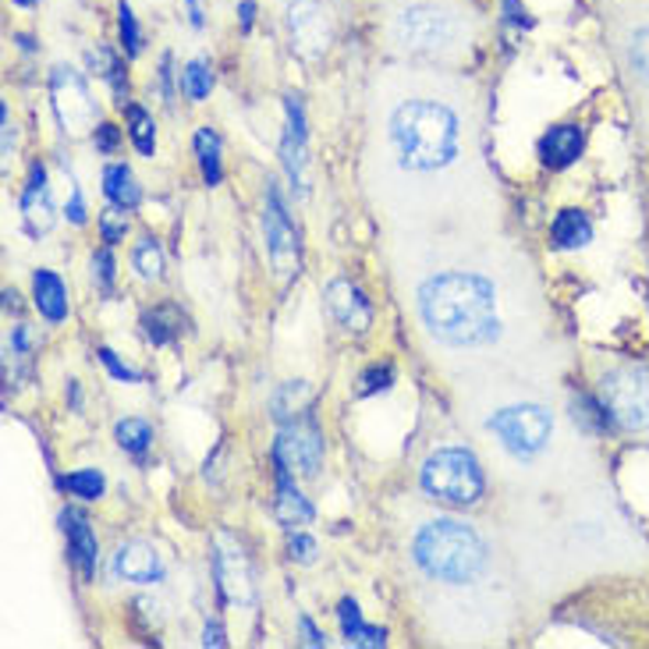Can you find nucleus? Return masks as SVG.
I'll list each match as a JSON object with an SVG mask.
<instances>
[{
	"label": "nucleus",
	"mask_w": 649,
	"mask_h": 649,
	"mask_svg": "<svg viewBox=\"0 0 649 649\" xmlns=\"http://www.w3.org/2000/svg\"><path fill=\"white\" fill-rule=\"evenodd\" d=\"M114 575L132 585H153L164 579V561L150 543H124L114 553Z\"/></svg>",
	"instance_id": "nucleus-16"
},
{
	"label": "nucleus",
	"mask_w": 649,
	"mask_h": 649,
	"mask_svg": "<svg viewBox=\"0 0 649 649\" xmlns=\"http://www.w3.org/2000/svg\"><path fill=\"white\" fill-rule=\"evenodd\" d=\"M57 220V206L51 196V182H46V167L33 164V174H29V185L22 193V224L25 231L40 239V234H51Z\"/></svg>",
	"instance_id": "nucleus-12"
},
{
	"label": "nucleus",
	"mask_w": 649,
	"mask_h": 649,
	"mask_svg": "<svg viewBox=\"0 0 649 649\" xmlns=\"http://www.w3.org/2000/svg\"><path fill=\"white\" fill-rule=\"evenodd\" d=\"M103 78L110 82V92H114V103H118V107H129V75H124L121 61H114V65H110V72H107Z\"/></svg>",
	"instance_id": "nucleus-37"
},
{
	"label": "nucleus",
	"mask_w": 649,
	"mask_h": 649,
	"mask_svg": "<svg viewBox=\"0 0 649 649\" xmlns=\"http://www.w3.org/2000/svg\"><path fill=\"white\" fill-rule=\"evenodd\" d=\"M391 384H394V370H391V366H373V370L362 373V380H359V394H362V398H370V394L387 391Z\"/></svg>",
	"instance_id": "nucleus-36"
},
{
	"label": "nucleus",
	"mask_w": 649,
	"mask_h": 649,
	"mask_svg": "<svg viewBox=\"0 0 649 649\" xmlns=\"http://www.w3.org/2000/svg\"><path fill=\"white\" fill-rule=\"evenodd\" d=\"M92 139H97V150H100V153H114V150H118V142H121V132L114 129V124H107V121H103Z\"/></svg>",
	"instance_id": "nucleus-39"
},
{
	"label": "nucleus",
	"mask_w": 649,
	"mask_h": 649,
	"mask_svg": "<svg viewBox=\"0 0 649 649\" xmlns=\"http://www.w3.org/2000/svg\"><path fill=\"white\" fill-rule=\"evenodd\" d=\"M132 266L142 280H156L164 274V252L156 239H139L135 252H132Z\"/></svg>",
	"instance_id": "nucleus-29"
},
{
	"label": "nucleus",
	"mask_w": 649,
	"mask_h": 649,
	"mask_svg": "<svg viewBox=\"0 0 649 649\" xmlns=\"http://www.w3.org/2000/svg\"><path fill=\"white\" fill-rule=\"evenodd\" d=\"M213 575L217 590L228 604H252V568L245 550L231 536H217L213 543Z\"/></svg>",
	"instance_id": "nucleus-11"
},
{
	"label": "nucleus",
	"mask_w": 649,
	"mask_h": 649,
	"mask_svg": "<svg viewBox=\"0 0 649 649\" xmlns=\"http://www.w3.org/2000/svg\"><path fill=\"white\" fill-rule=\"evenodd\" d=\"M61 529H65V540H68L72 568L82 575V582H92L97 561H100V543H97V532L89 529V518L78 512H61Z\"/></svg>",
	"instance_id": "nucleus-13"
},
{
	"label": "nucleus",
	"mask_w": 649,
	"mask_h": 649,
	"mask_svg": "<svg viewBox=\"0 0 649 649\" xmlns=\"http://www.w3.org/2000/svg\"><path fill=\"white\" fill-rule=\"evenodd\" d=\"M263 231H266V252H271L274 271L292 277L298 274V231L284 210L277 185L266 188V210H263Z\"/></svg>",
	"instance_id": "nucleus-10"
},
{
	"label": "nucleus",
	"mask_w": 649,
	"mask_h": 649,
	"mask_svg": "<svg viewBox=\"0 0 649 649\" xmlns=\"http://www.w3.org/2000/svg\"><path fill=\"white\" fill-rule=\"evenodd\" d=\"M490 430L501 437V444L512 454L532 458L550 444L553 419L540 405H512V408H501L497 416L490 419Z\"/></svg>",
	"instance_id": "nucleus-5"
},
{
	"label": "nucleus",
	"mask_w": 649,
	"mask_h": 649,
	"mask_svg": "<svg viewBox=\"0 0 649 649\" xmlns=\"http://www.w3.org/2000/svg\"><path fill=\"white\" fill-rule=\"evenodd\" d=\"M202 646H228L224 628H220V625H206V631H202Z\"/></svg>",
	"instance_id": "nucleus-42"
},
{
	"label": "nucleus",
	"mask_w": 649,
	"mask_h": 649,
	"mask_svg": "<svg viewBox=\"0 0 649 649\" xmlns=\"http://www.w3.org/2000/svg\"><path fill=\"white\" fill-rule=\"evenodd\" d=\"M411 553H416V561L426 575L451 582V585L476 582L486 572V547L480 540V532L458 518L426 521L416 532Z\"/></svg>",
	"instance_id": "nucleus-3"
},
{
	"label": "nucleus",
	"mask_w": 649,
	"mask_h": 649,
	"mask_svg": "<svg viewBox=\"0 0 649 649\" xmlns=\"http://www.w3.org/2000/svg\"><path fill=\"white\" fill-rule=\"evenodd\" d=\"M394 36L402 46L416 54H433L440 46H448L454 40V22L448 11L437 8H405L394 22Z\"/></svg>",
	"instance_id": "nucleus-8"
},
{
	"label": "nucleus",
	"mask_w": 649,
	"mask_h": 649,
	"mask_svg": "<svg viewBox=\"0 0 649 649\" xmlns=\"http://www.w3.org/2000/svg\"><path fill=\"white\" fill-rule=\"evenodd\" d=\"M323 298H327L330 316H334L341 327H348V330H366L370 327L373 309L366 302V295H362L352 280H330Z\"/></svg>",
	"instance_id": "nucleus-15"
},
{
	"label": "nucleus",
	"mask_w": 649,
	"mask_h": 649,
	"mask_svg": "<svg viewBox=\"0 0 649 649\" xmlns=\"http://www.w3.org/2000/svg\"><path fill=\"white\" fill-rule=\"evenodd\" d=\"M610 419L625 430H649V370H614L600 384Z\"/></svg>",
	"instance_id": "nucleus-6"
},
{
	"label": "nucleus",
	"mask_w": 649,
	"mask_h": 649,
	"mask_svg": "<svg viewBox=\"0 0 649 649\" xmlns=\"http://www.w3.org/2000/svg\"><path fill=\"white\" fill-rule=\"evenodd\" d=\"M419 312L430 334L454 348L490 344L501 334L497 292L476 274H437L419 288Z\"/></svg>",
	"instance_id": "nucleus-1"
},
{
	"label": "nucleus",
	"mask_w": 649,
	"mask_h": 649,
	"mask_svg": "<svg viewBox=\"0 0 649 649\" xmlns=\"http://www.w3.org/2000/svg\"><path fill=\"white\" fill-rule=\"evenodd\" d=\"M288 25H292L295 46H298V51H302L306 57L323 54V46H327V40H330V25H327V19H323L320 8L309 4V0H298V4H292Z\"/></svg>",
	"instance_id": "nucleus-17"
},
{
	"label": "nucleus",
	"mask_w": 649,
	"mask_h": 649,
	"mask_svg": "<svg viewBox=\"0 0 649 649\" xmlns=\"http://www.w3.org/2000/svg\"><path fill=\"white\" fill-rule=\"evenodd\" d=\"M419 483H422L426 494H430L433 501H440V504H448V508H469V504H476L483 497V490H486L480 458L472 451H465V448L433 451L422 462Z\"/></svg>",
	"instance_id": "nucleus-4"
},
{
	"label": "nucleus",
	"mask_w": 649,
	"mask_h": 649,
	"mask_svg": "<svg viewBox=\"0 0 649 649\" xmlns=\"http://www.w3.org/2000/svg\"><path fill=\"white\" fill-rule=\"evenodd\" d=\"M68 220L75 228L86 224V199H82V188L72 182V202H68Z\"/></svg>",
	"instance_id": "nucleus-40"
},
{
	"label": "nucleus",
	"mask_w": 649,
	"mask_h": 649,
	"mask_svg": "<svg viewBox=\"0 0 649 649\" xmlns=\"http://www.w3.org/2000/svg\"><path fill=\"white\" fill-rule=\"evenodd\" d=\"M298 628H302V636H306V646H312V649L327 646V636H323V631H316V625L309 622V617H298Z\"/></svg>",
	"instance_id": "nucleus-41"
},
{
	"label": "nucleus",
	"mask_w": 649,
	"mask_h": 649,
	"mask_svg": "<svg viewBox=\"0 0 649 649\" xmlns=\"http://www.w3.org/2000/svg\"><path fill=\"white\" fill-rule=\"evenodd\" d=\"M391 139L398 161L408 170H440L458 156L454 110L433 100H408L394 110Z\"/></svg>",
	"instance_id": "nucleus-2"
},
{
	"label": "nucleus",
	"mask_w": 649,
	"mask_h": 649,
	"mask_svg": "<svg viewBox=\"0 0 649 649\" xmlns=\"http://www.w3.org/2000/svg\"><path fill=\"white\" fill-rule=\"evenodd\" d=\"M338 622H341V636H344L348 646H370V649H380V646L387 642V631H384V628H373V625L362 622L355 600H341Z\"/></svg>",
	"instance_id": "nucleus-21"
},
{
	"label": "nucleus",
	"mask_w": 649,
	"mask_h": 649,
	"mask_svg": "<svg viewBox=\"0 0 649 649\" xmlns=\"http://www.w3.org/2000/svg\"><path fill=\"white\" fill-rule=\"evenodd\" d=\"M61 490H68L72 497H82V501H100L107 480L100 469H82V472H72V476H61L57 480Z\"/></svg>",
	"instance_id": "nucleus-27"
},
{
	"label": "nucleus",
	"mask_w": 649,
	"mask_h": 649,
	"mask_svg": "<svg viewBox=\"0 0 649 649\" xmlns=\"http://www.w3.org/2000/svg\"><path fill=\"white\" fill-rule=\"evenodd\" d=\"M14 4H19V8H33L36 0H14Z\"/></svg>",
	"instance_id": "nucleus-46"
},
{
	"label": "nucleus",
	"mask_w": 649,
	"mask_h": 649,
	"mask_svg": "<svg viewBox=\"0 0 649 649\" xmlns=\"http://www.w3.org/2000/svg\"><path fill=\"white\" fill-rule=\"evenodd\" d=\"M277 469V504H274V515L284 529H298V526H309L312 521V504L302 497V490H298L292 469L284 462H274Z\"/></svg>",
	"instance_id": "nucleus-18"
},
{
	"label": "nucleus",
	"mask_w": 649,
	"mask_h": 649,
	"mask_svg": "<svg viewBox=\"0 0 649 649\" xmlns=\"http://www.w3.org/2000/svg\"><path fill=\"white\" fill-rule=\"evenodd\" d=\"M114 440L121 451L129 454H146L153 448V426L146 419H121L114 426Z\"/></svg>",
	"instance_id": "nucleus-25"
},
{
	"label": "nucleus",
	"mask_w": 649,
	"mask_h": 649,
	"mask_svg": "<svg viewBox=\"0 0 649 649\" xmlns=\"http://www.w3.org/2000/svg\"><path fill=\"white\" fill-rule=\"evenodd\" d=\"M582 156V132L575 124H558L540 139V161L553 170H561L568 164H575Z\"/></svg>",
	"instance_id": "nucleus-19"
},
{
	"label": "nucleus",
	"mask_w": 649,
	"mask_h": 649,
	"mask_svg": "<svg viewBox=\"0 0 649 649\" xmlns=\"http://www.w3.org/2000/svg\"><path fill=\"white\" fill-rule=\"evenodd\" d=\"M103 196L110 199V206H121V210H135V206L142 202V188H139L129 164H107Z\"/></svg>",
	"instance_id": "nucleus-22"
},
{
	"label": "nucleus",
	"mask_w": 649,
	"mask_h": 649,
	"mask_svg": "<svg viewBox=\"0 0 649 649\" xmlns=\"http://www.w3.org/2000/svg\"><path fill=\"white\" fill-rule=\"evenodd\" d=\"M288 553L295 561H302V564H312L316 561V540L312 536H302V532H295L292 540H288Z\"/></svg>",
	"instance_id": "nucleus-38"
},
{
	"label": "nucleus",
	"mask_w": 649,
	"mask_h": 649,
	"mask_svg": "<svg viewBox=\"0 0 649 649\" xmlns=\"http://www.w3.org/2000/svg\"><path fill=\"white\" fill-rule=\"evenodd\" d=\"M274 462H284L292 472L298 469L302 476H316L323 465V433L316 430L312 419H292L274 440Z\"/></svg>",
	"instance_id": "nucleus-9"
},
{
	"label": "nucleus",
	"mask_w": 649,
	"mask_h": 649,
	"mask_svg": "<svg viewBox=\"0 0 649 649\" xmlns=\"http://www.w3.org/2000/svg\"><path fill=\"white\" fill-rule=\"evenodd\" d=\"M118 25H121L124 54H129V57H139V51H142V33H139V22H135V14H132V8H129V0H121V8H118Z\"/></svg>",
	"instance_id": "nucleus-30"
},
{
	"label": "nucleus",
	"mask_w": 649,
	"mask_h": 649,
	"mask_svg": "<svg viewBox=\"0 0 649 649\" xmlns=\"http://www.w3.org/2000/svg\"><path fill=\"white\" fill-rule=\"evenodd\" d=\"M628 57H631V68L649 82V25L636 29V36H631V46H628Z\"/></svg>",
	"instance_id": "nucleus-34"
},
{
	"label": "nucleus",
	"mask_w": 649,
	"mask_h": 649,
	"mask_svg": "<svg viewBox=\"0 0 649 649\" xmlns=\"http://www.w3.org/2000/svg\"><path fill=\"white\" fill-rule=\"evenodd\" d=\"M284 110H288V129L280 139V161L292 178V188L306 193V114L295 97L284 100Z\"/></svg>",
	"instance_id": "nucleus-14"
},
{
	"label": "nucleus",
	"mask_w": 649,
	"mask_h": 649,
	"mask_svg": "<svg viewBox=\"0 0 649 649\" xmlns=\"http://www.w3.org/2000/svg\"><path fill=\"white\" fill-rule=\"evenodd\" d=\"M196 156H199V170L206 185H220L224 178V164H220V135L213 129H199L196 132Z\"/></svg>",
	"instance_id": "nucleus-24"
},
{
	"label": "nucleus",
	"mask_w": 649,
	"mask_h": 649,
	"mask_svg": "<svg viewBox=\"0 0 649 649\" xmlns=\"http://www.w3.org/2000/svg\"><path fill=\"white\" fill-rule=\"evenodd\" d=\"M129 210H121V206H110V210L100 213V234H103V242L107 245H114L121 242L124 234H129V217H124Z\"/></svg>",
	"instance_id": "nucleus-31"
},
{
	"label": "nucleus",
	"mask_w": 649,
	"mask_h": 649,
	"mask_svg": "<svg viewBox=\"0 0 649 649\" xmlns=\"http://www.w3.org/2000/svg\"><path fill=\"white\" fill-rule=\"evenodd\" d=\"M51 103H54L57 124L68 135H82L89 129H97L100 107H97V100H92L86 78L78 75L75 68L57 65L51 72Z\"/></svg>",
	"instance_id": "nucleus-7"
},
{
	"label": "nucleus",
	"mask_w": 649,
	"mask_h": 649,
	"mask_svg": "<svg viewBox=\"0 0 649 649\" xmlns=\"http://www.w3.org/2000/svg\"><path fill=\"white\" fill-rule=\"evenodd\" d=\"M213 89V75H210V65L206 61H188V65L182 68V92L193 103H202L206 97H210Z\"/></svg>",
	"instance_id": "nucleus-28"
},
{
	"label": "nucleus",
	"mask_w": 649,
	"mask_h": 649,
	"mask_svg": "<svg viewBox=\"0 0 649 649\" xmlns=\"http://www.w3.org/2000/svg\"><path fill=\"white\" fill-rule=\"evenodd\" d=\"M142 327H146V338L153 344H167V341H174V334H178V327L167 320V309L146 312V316H142Z\"/></svg>",
	"instance_id": "nucleus-32"
},
{
	"label": "nucleus",
	"mask_w": 649,
	"mask_h": 649,
	"mask_svg": "<svg viewBox=\"0 0 649 649\" xmlns=\"http://www.w3.org/2000/svg\"><path fill=\"white\" fill-rule=\"evenodd\" d=\"M124 118H129V135L135 142V150L142 156H153L156 153V124H153V118L139 103L124 107Z\"/></svg>",
	"instance_id": "nucleus-26"
},
{
	"label": "nucleus",
	"mask_w": 649,
	"mask_h": 649,
	"mask_svg": "<svg viewBox=\"0 0 649 649\" xmlns=\"http://www.w3.org/2000/svg\"><path fill=\"white\" fill-rule=\"evenodd\" d=\"M97 355H100V362L107 366V373L114 376V380H121V384H142V373L132 370V366H124V362L114 352H110V348H97Z\"/></svg>",
	"instance_id": "nucleus-35"
},
{
	"label": "nucleus",
	"mask_w": 649,
	"mask_h": 649,
	"mask_svg": "<svg viewBox=\"0 0 649 649\" xmlns=\"http://www.w3.org/2000/svg\"><path fill=\"white\" fill-rule=\"evenodd\" d=\"M0 121H4V161H11V139H14V132H11V114H8V107L0 110Z\"/></svg>",
	"instance_id": "nucleus-43"
},
{
	"label": "nucleus",
	"mask_w": 649,
	"mask_h": 649,
	"mask_svg": "<svg viewBox=\"0 0 649 649\" xmlns=\"http://www.w3.org/2000/svg\"><path fill=\"white\" fill-rule=\"evenodd\" d=\"M33 302L40 309V316H46L51 323H61L68 316V292L65 280H61L54 271H36L33 274Z\"/></svg>",
	"instance_id": "nucleus-20"
},
{
	"label": "nucleus",
	"mask_w": 649,
	"mask_h": 649,
	"mask_svg": "<svg viewBox=\"0 0 649 649\" xmlns=\"http://www.w3.org/2000/svg\"><path fill=\"white\" fill-rule=\"evenodd\" d=\"M242 29H245V33H249V29H252V19H256V4H252V0H242Z\"/></svg>",
	"instance_id": "nucleus-44"
},
{
	"label": "nucleus",
	"mask_w": 649,
	"mask_h": 649,
	"mask_svg": "<svg viewBox=\"0 0 649 649\" xmlns=\"http://www.w3.org/2000/svg\"><path fill=\"white\" fill-rule=\"evenodd\" d=\"M188 19H193L196 29H202V11H199V0H188Z\"/></svg>",
	"instance_id": "nucleus-45"
},
{
	"label": "nucleus",
	"mask_w": 649,
	"mask_h": 649,
	"mask_svg": "<svg viewBox=\"0 0 649 649\" xmlns=\"http://www.w3.org/2000/svg\"><path fill=\"white\" fill-rule=\"evenodd\" d=\"M550 231H553L558 249H582V245H590V239H593V224L582 210H561Z\"/></svg>",
	"instance_id": "nucleus-23"
},
{
	"label": "nucleus",
	"mask_w": 649,
	"mask_h": 649,
	"mask_svg": "<svg viewBox=\"0 0 649 649\" xmlns=\"http://www.w3.org/2000/svg\"><path fill=\"white\" fill-rule=\"evenodd\" d=\"M114 277H118V263H114V252H110V245H107L92 256V280H97L103 292H110L114 288Z\"/></svg>",
	"instance_id": "nucleus-33"
}]
</instances>
